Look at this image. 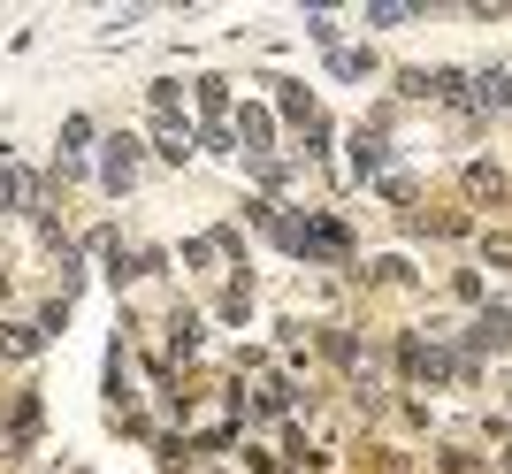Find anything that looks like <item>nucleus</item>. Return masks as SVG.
Returning <instances> with one entry per match:
<instances>
[{"label": "nucleus", "mask_w": 512, "mask_h": 474, "mask_svg": "<svg viewBox=\"0 0 512 474\" xmlns=\"http://www.w3.org/2000/svg\"><path fill=\"white\" fill-rule=\"evenodd\" d=\"M413 16H428V8H413V0H375V8H367V23H375V31H390V23H413Z\"/></svg>", "instance_id": "1"}, {"label": "nucleus", "mask_w": 512, "mask_h": 474, "mask_svg": "<svg viewBox=\"0 0 512 474\" xmlns=\"http://www.w3.org/2000/svg\"><path fill=\"white\" fill-rule=\"evenodd\" d=\"M62 146H69V153H85V146H92V123H85V115H69V130H62Z\"/></svg>", "instance_id": "5"}, {"label": "nucleus", "mask_w": 512, "mask_h": 474, "mask_svg": "<svg viewBox=\"0 0 512 474\" xmlns=\"http://www.w3.org/2000/svg\"><path fill=\"white\" fill-rule=\"evenodd\" d=\"M237 138H245V146H268V115L245 108V115H237Z\"/></svg>", "instance_id": "4"}, {"label": "nucleus", "mask_w": 512, "mask_h": 474, "mask_svg": "<svg viewBox=\"0 0 512 474\" xmlns=\"http://www.w3.org/2000/svg\"><path fill=\"white\" fill-rule=\"evenodd\" d=\"M474 345L505 352V345H512V314H482V329H474Z\"/></svg>", "instance_id": "2"}, {"label": "nucleus", "mask_w": 512, "mask_h": 474, "mask_svg": "<svg viewBox=\"0 0 512 474\" xmlns=\"http://www.w3.org/2000/svg\"><path fill=\"white\" fill-rule=\"evenodd\" d=\"M130 169H138V153H130V146H107V184H115V192L130 184Z\"/></svg>", "instance_id": "3"}]
</instances>
